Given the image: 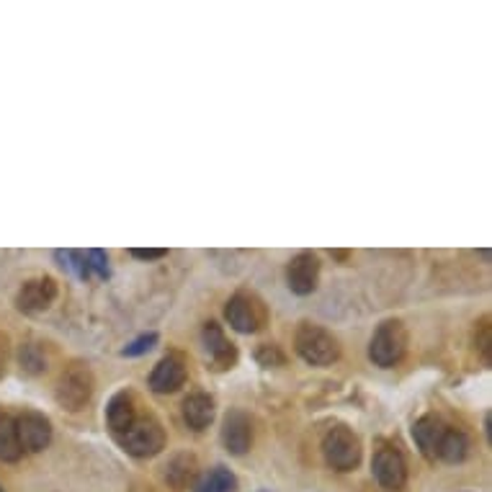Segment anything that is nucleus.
I'll use <instances>...</instances> for the list:
<instances>
[{
	"label": "nucleus",
	"instance_id": "obj_1",
	"mask_svg": "<svg viewBox=\"0 0 492 492\" xmlns=\"http://www.w3.org/2000/svg\"><path fill=\"white\" fill-rule=\"evenodd\" d=\"M95 389V379L94 371L88 363L83 361H73L70 366H65V371L59 374L58 389H55V398H58L59 407L70 410V413H77L83 410L91 398H94Z\"/></svg>",
	"mask_w": 492,
	"mask_h": 492
},
{
	"label": "nucleus",
	"instance_id": "obj_2",
	"mask_svg": "<svg viewBox=\"0 0 492 492\" xmlns=\"http://www.w3.org/2000/svg\"><path fill=\"white\" fill-rule=\"evenodd\" d=\"M294 348L312 366H330L341 359V343L335 341V335L312 322L300 325V330L294 335Z\"/></svg>",
	"mask_w": 492,
	"mask_h": 492
},
{
	"label": "nucleus",
	"instance_id": "obj_3",
	"mask_svg": "<svg viewBox=\"0 0 492 492\" xmlns=\"http://www.w3.org/2000/svg\"><path fill=\"white\" fill-rule=\"evenodd\" d=\"M121 449L137 459H150L165 449V428L152 416H137L124 434L116 435Z\"/></svg>",
	"mask_w": 492,
	"mask_h": 492
},
{
	"label": "nucleus",
	"instance_id": "obj_4",
	"mask_svg": "<svg viewBox=\"0 0 492 492\" xmlns=\"http://www.w3.org/2000/svg\"><path fill=\"white\" fill-rule=\"evenodd\" d=\"M322 454L335 472H353L361 464V441L348 425H333L322 438Z\"/></svg>",
	"mask_w": 492,
	"mask_h": 492
},
{
	"label": "nucleus",
	"instance_id": "obj_5",
	"mask_svg": "<svg viewBox=\"0 0 492 492\" xmlns=\"http://www.w3.org/2000/svg\"><path fill=\"white\" fill-rule=\"evenodd\" d=\"M407 351V330L399 320L381 322L369 343V359L374 361L381 369H389L402 361Z\"/></svg>",
	"mask_w": 492,
	"mask_h": 492
},
{
	"label": "nucleus",
	"instance_id": "obj_6",
	"mask_svg": "<svg viewBox=\"0 0 492 492\" xmlns=\"http://www.w3.org/2000/svg\"><path fill=\"white\" fill-rule=\"evenodd\" d=\"M371 472L381 490L402 492L407 485V461L399 454L398 446L381 443L371 459Z\"/></svg>",
	"mask_w": 492,
	"mask_h": 492
},
{
	"label": "nucleus",
	"instance_id": "obj_7",
	"mask_svg": "<svg viewBox=\"0 0 492 492\" xmlns=\"http://www.w3.org/2000/svg\"><path fill=\"white\" fill-rule=\"evenodd\" d=\"M225 318L232 325V330L250 335V333H258L265 325V307L258 297L240 291L225 307Z\"/></svg>",
	"mask_w": 492,
	"mask_h": 492
},
{
	"label": "nucleus",
	"instance_id": "obj_8",
	"mask_svg": "<svg viewBox=\"0 0 492 492\" xmlns=\"http://www.w3.org/2000/svg\"><path fill=\"white\" fill-rule=\"evenodd\" d=\"M16 434H19V443L23 452L39 454L52 441V423L41 416V413L26 410V413H21L16 417Z\"/></svg>",
	"mask_w": 492,
	"mask_h": 492
},
{
	"label": "nucleus",
	"instance_id": "obj_9",
	"mask_svg": "<svg viewBox=\"0 0 492 492\" xmlns=\"http://www.w3.org/2000/svg\"><path fill=\"white\" fill-rule=\"evenodd\" d=\"M320 282V258L315 253H300L286 265V284L294 294L307 297L318 289Z\"/></svg>",
	"mask_w": 492,
	"mask_h": 492
},
{
	"label": "nucleus",
	"instance_id": "obj_10",
	"mask_svg": "<svg viewBox=\"0 0 492 492\" xmlns=\"http://www.w3.org/2000/svg\"><path fill=\"white\" fill-rule=\"evenodd\" d=\"M58 282L52 276H44V279H31L21 286L19 294H16V307L23 315H37L49 309L52 302L58 300Z\"/></svg>",
	"mask_w": 492,
	"mask_h": 492
},
{
	"label": "nucleus",
	"instance_id": "obj_11",
	"mask_svg": "<svg viewBox=\"0 0 492 492\" xmlns=\"http://www.w3.org/2000/svg\"><path fill=\"white\" fill-rule=\"evenodd\" d=\"M222 443L232 456H246L253 446V423L243 410H229L222 420Z\"/></svg>",
	"mask_w": 492,
	"mask_h": 492
},
{
	"label": "nucleus",
	"instance_id": "obj_12",
	"mask_svg": "<svg viewBox=\"0 0 492 492\" xmlns=\"http://www.w3.org/2000/svg\"><path fill=\"white\" fill-rule=\"evenodd\" d=\"M201 343H204V351L209 353V359L214 363V369L219 371H228L237 363V348L235 343L228 341V335L222 333V327L217 322H207L204 330H201Z\"/></svg>",
	"mask_w": 492,
	"mask_h": 492
},
{
	"label": "nucleus",
	"instance_id": "obj_13",
	"mask_svg": "<svg viewBox=\"0 0 492 492\" xmlns=\"http://www.w3.org/2000/svg\"><path fill=\"white\" fill-rule=\"evenodd\" d=\"M186 381V363L181 356H165L155 363L150 374V389L157 395L178 392Z\"/></svg>",
	"mask_w": 492,
	"mask_h": 492
},
{
	"label": "nucleus",
	"instance_id": "obj_14",
	"mask_svg": "<svg viewBox=\"0 0 492 492\" xmlns=\"http://www.w3.org/2000/svg\"><path fill=\"white\" fill-rule=\"evenodd\" d=\"M446 428H449V425L435 416H423L416 425H413V438H416L417 449H420V454L425 456L428 461H435V459H438V443H441Z\"/></svg>",
	"mask_w": 492,
	"mask_h": 492
},
{
	"label": "nucleus",
	"instance_id": "obj_15",
	"mask_svg": "<svg viewBox=\"0 0 492 492\" xmlns=\"http://www.w3.org/2000/svg\"><path fill=\"white\" fill-rule=\"evenodd\" d=\"M137 420V399L132 392H119L106 405V423L116 435L124 434Z\"/></svg>",
	"mask_w": 492,
	"mask_h": 492
},
{
	"label": "nucleus",
	"instance_id": "obj_16",
	"mask_svg": "<svg viewBox=\"0 0 492 492\" xmlns=\"http://www.w3.org/2000/svg\"><path fill=\"white\" fill-rule=\"evenodd\" d=\"M196 474H199V464H196V456L193 454H178L173 456L165 467V482L171 485L175 492L189 490L191 485L196 482Z\"/></svg>",
	"mask_w": 492,
	"mask_h": 492
},
{
	"label": "nucleus",
	"instance_id": "obj_17",
	"mask_svg": "<svg viewBox=\"0 0 492 492\" xmlns=\"http://www.w3.org/2000/svg\"><path fill=\"white\" fill-rule=\"evenodd\" d=\"M183 420L193 431H204L214 420V399L204 392H193L183 399Z\"/></svg>",
	"mask_w": 492,
	"mask_h": 492
},
{
	"label": "nucleus",
	"instance_id": "obj_18",
	"mask_svg": "<svg viewBox=\"0 0 492 492\" xmlns=\"http://www.w3.org/2000/svg\"><path fill=\"white\" fill-rule=\"evenodd\" d=\"M470 454V438L464 431H456V428H446L443 438L438 443V459L441 461H449V464H459L464 461Z\"/></svg>",
	"mask_w": 492,
	"mask_h": 492
},
{
	"label": "nucleus",
	"instance_id": "obj_19",
	"mask_svg": "<svg viewBox=\"0 0 492 492\" xmlns=\"http://www.w3.org/2000/svg\"><path fill=\"white\" fill-rule=\"evenodd\" d=\"M23 456V449L19 443V434H16V417L8 413H0V461H19Z\"/></svg>",
	"mask_w": 492,
	"mask_h": 492
},
{
	"label": "nucleus",
	"instance_id": "obj_20",
	"mask_svg": "<svg viewBox=\"0 0 492 492\" xmlns=\"http://www.w3.org/2000/svg\"><path fill=\"white\" fill-rule=\"evenodd\" d=\"M193 492H237V477L228 467H214L193 482Z\"/></svg>",
	"mask_w": 492,
	"mask_h": 492
},
{
	"label": "nucleus",
	"instance_id": "obj_21",
	"mask_svg": "<svg viewBox=\"0 0 492 492\" xmlns=\"http://www.w3.org/2000/svg\"><path fill=\"white\" fill-rule=\"evenodd\" d=\"M19 363H21V371H26L29 377H39V374H44V371H47V366H49V359H47L44 345L34 341L23 343L19 351Z\"/></svg>",
	"mask_w": 492,
	"mask_h": 492
},
{
	"label": "nucleus",
	"instance_id": "obj_22",
	"mask_svg": "<svg viewBox=\"0 0 492 492\" xmlns=\"http://www.w3.org/2000/svg\"><path fill=\"white\" fill-rule=\"evenodd\" d=\"M474 348H477V353L485 359V363L490 366L492 361V327L490 320L488 318H482V320L477 322V327H474Z\"/></svg>",
	"mask_w": 492,
	"mask_h": 492
},
{
	"label": "nucleus",
	"instance_id": "obj_23",
	"mask_svg": "<svg viewBox=\"0 0 492 492\" xmlns=\"http://www.w3.org/2000/svg\"><path fill=\"white\" fill-rule=\"evenodd\" d=\"M58 258L62 261V268L73 271L77 279H91V271H88V264H85V253L80 250H58Z\"/></svg>",
	"mask_w": 492,
	"mask_h": 492
},
{
	"label": "nucleus",
	"instance_id": "obj_24",
	"mask_svg": "<svg viewBox=\"0 0 492 492\" xmlns=\"http://www.w3.org/2000/svg\"><path fill=\"white\" fill-rule=\"evenodd\" d=\"M85 264H88L91 276H98V279H109V276H112L109 255H106L103 250H88V253H85Z\"/></svg>",
	"mask_w": 492,
	"mask_h": 492
},
{
	"label": "nucleus",
	"instance_id": "obj_25",
	"mask_svg": "<svg viewBox=\"0 0 492 492\" xmlns=\"http://www.w3.org/2000/svg\"><path fill=\"white\" fill-rule=\"evenodd\" d=\"M255 359L261 366H284L286 363V353L279 348V345H273V343H264L258 351H255Z\"/></svg>",
	"mask_w": 492,
	"mask_h": 492
},
{
	"label": "nucleus",
	"instance_id": "obj_26",
	"mask_svg": "<svg viewBox=\"0 0 492 492\" xmlns=\"http://www.w3.org/2000/svg\"><path fill=\"white\" fill-rule=\"evenodd\" d=\"M155 343H157V333L139 335V338H134V341L121 351V356H130V359H134V356H142V353H148V351L155 348Z\"/></svg>",
	"mask_w": 492,
	"mask_h": 492
},
{
	"label": "nucleus",
	"instance_id": "obj_27",
	"mask_svg": "<svg viewBox=\"0 0 492 492\" xmlns=\"http://www.w3.org/2000/svg\"><path fill=\"white\" fill-rule=\"evenodd\" d=\"M130 253L137 261H160L168 250H163V247H132Z\"/></svg>",
	"mask_w": 492,
	"mask_h": 492
},
{
	"label": "nucleus",
	"instance_id": "obj_28",
	"mask_svg": "<svg viewBox=\"0 0 492 492\" xmlns=\"http://www.w3.org/2000/svg\"><path fill=\"white\" fill-rule=\"evenodd\" d=\"M8 359H11V341H8L5 333H0V377L8 369Z\"/></svg>",
	"mask_w": 492,
	"mask_h": 492
},
{
	"label": "nucleus",
	"instance_id": "obj_29",
	"mask_svg": "<svg viewBox=\"0 0 492 492\" xmlns=\"http://www.w3.org/2000/svg\"><path fill=\"white\" fill-rule=\"evenodd\" d=\"M0 492H5V490H3V488H0Z\"/></svg>",
	"mask_w": 492,
	"mask_h": 492
}]
</instances>
